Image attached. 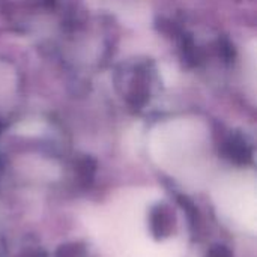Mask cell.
Listing matches in <instances>:
<instances>
[{
  "label": "cell",
  "instance_id": "6da1fadb",
  "mask_svg": "<svg viewBox=\"0 0 257 257\" xmlns=\"http://www.w3.org/2000/svg\"><path fill=\"white\" fill-rule=\"evenodd\" d=\"M114 87L123 102L137 111L145 110L161 90L158 68L151 59H130L114 72Z\"/></svg>",
  "mask_w": 257,
  "mask_h": 257
},
{
  "label": "cell",
  "instance_id": "7a4b0ae2",
  "mask_svg": "<svg viewBox=\"0 0 257 257\" xmlns=\"http://www.w3.org/2000/svg\"><path fill=\"white\" fill-rule=\"evenodd\" d=\"M215 203L223 215L236 226L254 233L257 224V193L253 182L233 179L218 187Z\"/></svg>",
  "mask_w": 257,
  "mask_h": 257
}]
</instances>
